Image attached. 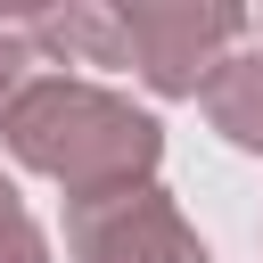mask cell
Masks as SVG:
<instances>
[{
    "instance_id": "cell-1",
    "label": "cell",
    "mask_w": 263,
    "mask_h": 263,
    "mask_svg": "<svg viewBox=\"0 0 263 263\" xmlns=\"http://www.w3.org/2000/svg\"><path fill=\"white\" fill-rule=\"evenodd\" d=\"M0 140L25 173H49L66 189V205L156 189V164H164V123L99 82H74V74L33 82L25 107L0 123Z\"/></svg>"
},
{
    "instance_id": "cell-2",
    "label": "cell",
    "mask_w": 263,
    "mask_h": 263,
    "mask_svg": "<svg viewBox=\"0 0 263 263\" xmlns=\"http://www.w3.org/2000/svg\"><path fill=\"white\" fill-rule=\"evenodd\" d=\"M123 58L156 99H197L230 41L255 25L238 0H123Z\"/></svg>"
},
{
    "instance_id": "cell-3",
    "label": "cell",
    "mask_w": 263,
    "mask_h": 263,
    "mask_svg": "<svg viewBox=\"0 0 263 263\" xmlns=\"http://www.w3.org/2000/svg\"><path fill=\"white\" fill-rule=\"evenodd\" d=\"M66 247H74V263H214L205 238L181 222V205L164 189H123V197L66 205Z\"/></svg>"
},
{
    "instance_id": "cell-4",
    "label": "cell",
    "mask_w": 263,
    "mask_h": 263,
    "mask_svg": "<svg viewBox=\"0 0 263 263\" xmlns=\"http://www.w3.org/2000/svg\"><path fill=\"white\" fill-rule=\"evenodd\" d=\"M25 33L41 41V58L58 66H132L123 58V16L115 8H99V0H58V8H33L25 16Z\"/></svg>"
},
{
    "instance_id": "cell-5",
    "label": "cell",
    "mask_w": 263,
    "mask_h": 263,
    "mask_svg": "<svg viewBox=\"0 0 263 263\" xmlns=\"http://www.w3.org/2000/svg\"><path fill=\"white\" fill-rule=\"evenodd\" d=\"M205 115L230 148H263V49H230L214 74H205Z\"/></svg>"
},
{
    "instance_id": "cell-6",
    "label": "cell",
    "mask_w": 263,
    "mask_h": 263,
    "mask_svg": "<svg viewBox=\"0 0 263 263\" xmlns=\"http://www.w3.org/2000/svg\"><path fill=\"white\" fill-rule=\"evenodd\" d=\"M33 82H49V58H41V41L25 33V16H0V123L25 107Z\"/></svg>"
},
{
    "instance_id": "cell-7",
    "label": "cell",
    "mask_w": 263,
    "mask_h": 263,
    "mask_svg": "<svg viewBox=\"0 0 263 263\" xmlns=\"http://www.w3.org/2000/svg\"><path fill=\"white\" fill-rule=\"evenodd\" d=\"M0 263H49V238H41L33 214H8L0 222Z\"/></svg>"
},
{
    "instance_id": "cell-8",
    "label": "cell",
    "mask_w": 263,
    "mask_h": 263,
    "mask_svg": "<svg viewBox=\"0 0 263 263\" xmlns=\"http://www.w3.org/2000/svg\"><path fill=\"white\" fill-rule=\"evenodd\" d=\"M8 214H25V205H16V181L0 173V222H8Z\"/></svg>"
},
{
    "instance_id": "cell-9",
    "label": "cell",
    "mask_w": 263,
    "mask_h": 263,
    "mask_svg": "<svg viewBox=\"0 0 263 263\" xmlns=\"http://www.w3.org/2000/svg\"><path fill=\"white\" fill-rule=\"evenodd\" d=\"M255 25H263V16H255Z\"/></svg>"
}]
</instances>
